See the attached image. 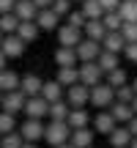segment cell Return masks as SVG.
I'll use <instances>...</instances> for the list:
<instances>
[{
  "mask_svg": "<svg viewBox=\"0 0 137 148\" xmlns=\"http://www.w3.org/2000/svg\"><path fill=\"white\" fill-rule=\"evenodd\" d=\"M68 137H71V129L66 126V121H49V123H44V140H47L52 148L68 143Z\"/></svg>",
  "mask_w": 137,
  "mask_h": 148,
  "instance_id": "1",
  "label": "cell"
},
{
  "mask_svg": "<svg viewBox=\"0 0 137 148\" xmlns=\"http://www.w3.org/2000/svg\"><path fill=\"white\" fill-rule=\"evenodd\" d=\"M16 27H19V19L14 14H0V33L3 36H14Z\"/></svg>",
  "mask_w": 137,
  "mask_h": 148,
  "instance_id": "31",
  "label": "cell"
},
{
  "mask_svg": "<svg viewBox=\"0 0 137 148\" xmlns=\"http://www.w3.org/2000/svg\"><path fill=\"white\" fill-rule=\"evenodd\" d=\"M96 63H99V69L104 71V74H110V71L121 69V58H118V55H112V52H104V49L99 52V58H96Z\"/></svg>",
  "mask_w": 137,
  "mask_h": 148,
  "instance_id": "24",
  "label": "cell"
},
{
  "mask_svg": "<svg viewBox=\"0 0 137 148\" xmlns=\"http://www.w3.org/2000/svg\"><path fill=\"white\" fill-rule=\"evenodd\" d=\"M118 16H121V22H137V0H121Z\"/></svg>",
  "mask_w": 137,
  "mask_h": 148,
  "instance_id": "26",
  "label": "cell"
},
{
  "mask_svg": "<svg viewBox=\"0 0 137 148\" xmlns=\"http://www.w3.org/2000/svg\"><path fill=\"white\" fill-rule=\"evenodd\" d=\"M25 96H22V90H11V93H3V99H0V112H8V115H16V112L25 110Z\"/></svg>",
  "mask_w": 137,
  "mask_h": 148,
  "instance_id": "5",
  "label": "cell"
},
{
  "mask_svg": "<svg viewBox=\"0 0 137 148\" xmlns=\"http://www.w3.org/2000/svg\"><path fill=\"white\" fill-rule=\"evenodd\" d=\"M90 148H93V145H90Z\"/></svg>",
  "mask_w": 137,
  "mask_h": 148,
  "instance_id": "53",
  "label": "cell"
},
{
  "mask_svg": "<svg viewBox=\"0 0 137 148\" xmlns=\"http://www.w3.org/2000/svg\"><path fill=\"white\" fill-rule=\"evenodd\" d=\"M11 90H19V74L5 69L0 71V93H11Z\"/></svg>",
  "mask_w": 137,
  "mask_h": 148,
  "instance_id": "23",
  "label": "cell"
},
{
  "mask_svg": "<svg viewBox=\"0 0 137 148\" xmlns=\"http://www.w3.org/2000/svg\"><path fill=\"white\" fill-rule=\"evenodd\" d=\"M79 11H82L85 19H101V14H104L99 0H82V8H79Z\"/></svg>",
  "mask_w": 137,
  "mask_h": 148,
  "instance_id": "28",
  "label": "cell"
},
{
  "mask_svg": "<svg viewBox=\"0 0 137 148\" xmlns=\"http://www.w3.org/2000/svg\"><path fill=\"white\" fill-rule=\"evenodd\" d=\"M82 30H77V27H71V25H63V27H58V41H60V47H77L79 41H82Z\"/></svg>",
  "mask_w": 137,
  "mask_h": 148,
  "instance_id": "12",
  "label": "cell"
},
{
  "mask_svg": "<svg viewBox=\"0 0 137 148\" xmlns=\"http://www.w3.org/2000/svg\"><path fill=\"white\" fill-rule=\"evenodd\" d=\"M47 110H49L47 101H44L41 96H33V99L25 101V110H22V112H25L30 121H44V118H47Z\"/></svg>",
  "mask_w": 137,
  "mask_h": 148,
  "instance_id": "7",
  "label": "cell"
},
{
  "mask_svg": "<svg viewBox=\"0 0 137 148\" xmlns=\"http://www.w3.org/2000/svg\"><path fill=\"white\" fill-rule=\"evenodd\" d=\"M16 0H0V14H11Z\"/></svg>",
  "mask_w": 137,
  "mask_h": 148,
  "instance_id": "41",
  "label": "cell"
},
{
  "mask_svg": "<svg viewBox=\"0 0 137 148\" xmlns=\"http://www.w3.org/2000/svg\"><path fill=\"white\" fill-rule=\"evenodd\" d=\"M68 110H71V107H68L66 101H52L49 110H47V115H49V121H66V118H68Z\"/></svg>",
  "mask_w": 137,
  "mask_h": 148,
  "instance_id": "29",
  "label": "cell"
},
{
  "mask_svg": "<svg viewBox=\"0 0 137 148\" xmlns=\"http://www.w3.org/2000/svg\"><path fill=\"white\" fill-rule=\"evenodd\" d=\"M126 129H129V134H132V137H137V115L126 123Z\"/></svg>",
  "mask_w": 137,
  "mask_h": 148,
  "instance_id": "42",
  "label": "cell"
},
{
  "mask_svg": "<svg viewBox=\"0 0 137 148\" xmlns=\"http://www.w3.org/2000/svg\"><path fill=\"white\" fill-rule=\"evenodd\" d=\"M41 85L44 79L36 77V74H25V77H19V90L25 99H33V96H41Z\"/></svg>",
  "mask_w": 137,
  "mask_h": 148,
  "instance_id": "8",
  "label": "cell"
},
{
  "mask_svg": "<svg viewBox=\"0 0 137 148\" xmlns=\"http://www.w3.org/2000/svg\"><path fill=\"white\" fill-rule=\"evenodd\" d=\"M132 99H134L132 85H121V88H115V101H121V104H132Z\"/></svg>",
  "mask_w": 137,
  "mask_h": 148,
  "instance_id": "36",
  "label": "cell"
},
{
  "mask_svg": "<svg viewBox=\"0 0 137 148\" xmlns=\"http://www.w3.org/2000/svg\"><path fill=\"white\" fill-rule=\"evenodd\" d=\"M16 132L25 143H38V140H44V121H30L27 118L22 126H16Z\"/></svg>",
  "mask_w": 137,
  "mask_h": 148,
  "instance_id": "6",
  "label": "cell"
},
{
  "mask_svg": "<svg viewBox=\"0 0 137 148\" xmlns=\"http://www.w3.org/2000/svg\"><path fill=\"white\" fill-rule=\"evenodd\" d=\"M33 5H36L38 11H44V8H49V5H52V0H33Z\"/></svg>",
  "mask_w": 137,
  "mask_h": 148,
  "instance_id": "43",
  "label": "cell"
},
{
  "mask_svg": "<svg viewBox=\"0 0 137 148\" xmlns=\"http://www.w3.org/2000/svg\"><path fill=\"white\" fill-rule=\"evenodd\" d=\"M16 132V115H8V112H0V137L3 134Z\"/></svg>",
  "mask_w": 137,
  "mask_h": 148,
  "instance_id": "33",
  "label": "cell"
},
{
  "mask_svg": "<svg viewBox=\"0 0 137 148\" xmlns=\"http://www.w3.org/2000/svg\"><path fill=\"white\" fill-rule=\"evenodd\" d=\"M93 126H96L93 132H99V134H110L112 129L118 126V123L112 121V115H110V112H96V118H93Z\"/></svg>",
  "mask_w": 137,
  "mask_h": 148,
  "instance_id": "25",
  "label": "cell"
},
{
  "mask_svg": "<svg viewBox=\"0 0 137 148\" xmlns=\"http://www.w3.org/2000/svg\"><path fill=\"white\" fill-rule=\"evenodd\" d=\"M58 148H71V145H68V143H63V145H58Z\"/></svg>",
  "mask_w": 137,
  "mask_h": 148,
  "instance_id": "49",
  "label": "cell"
},
{
  "mask_svg": "<svg viewBox=\"0 0 137 148\" xmlns=\"http://www.w3.org/2000/svg\"><path fill=\"white\" fill-rule=\"evenodd\" d=\"M82 36L90 38V41H99V44H101V38L107 36V30H104V25H101V19H88V22H85V27H82Z\"/></svg>",
  "mask_w": 137,
  "mask_h": 148,
  "instance_id": "18",
  "label": "cell"
},
{
  "mask_svg": "<svg viewBox=\"0 0 137 148\" xmlns=\"http://www.w3.org/2000/svg\"><path fill=\"white\" fill-rule=\"evenodd\" d=\"M99 3H101V11L107 14V11H118V5H121V0H99Z\"/></svg>",
  "mask_w": 137,
  "mask_h": 148,
  "instance_id": "39",
  "label": "cell"
},
{
  "mask_svg": "<svg viewBox=\"0 0 137 148\" xmlns=\"http://www.w3.org/2000/svg\"><path fill=\"white\" fill-rule=\"evenodd\" d=\"M104 82L110 85L112 90H115V88H121V85H126V71H123V69H115V71L104 74Z\"/></svg>",
  "mask_w": 137,
  "mask_h": 148,
  "instance_id": "32",
  "label": "cell"
},
{
  "mask_svg": "<svg viewBox=\"0 0 137 148\" xmlns=\"http://www.w3.org/2000/svg\"><path fill=\"white\" fill-rule=\"evenodd\" d=\"M25 140L19 137V132H11V134H3L0 137V148H22Z\"/></svg>",
  "mask_w": 137,
  "mask_h": 148,
  "instance_id": "35",
  "label": "cell"
},
{
  "mask_svg": "<svg viewBox=\"0 0 137 148\" xmlns=\"http://www.w3.org/2000/svg\"><path fill=\"white\" fill-rule=\"evenodd\" d=\"M55 82H58V85H66V88L77 85V82H79L77 66H71V69H58V77H55Z\"/></svg>",
  "mask_w": 137,
  "mask_h": 148,
  "instance_id": "27",
  "label": "cell"
},
{
  "mask_svg": "<svg viewBox=\"0 0 137 148\" xmlns=\"http://www.w3.org/2000/svg\"><path fill=\"white\" fill-rule=\"evenodd\" d=\"M90 123V112L85 110V107H71V110H68V118H66V126L71 129H85Z\"/></svg>",
  "mask_w": 137,
  "mask_h": 148,
  "instance_id": "11",
  "label": "cell"
},
{
  "mask_svg": "<svg viewBox=\"0 0 137 148\" xmlns=\"http://www.w3.org/2000/svg\"><path fill=\"white\" fill-rule=\"evenodd\" d=\"M129 148H137V137H132V143H129Z\"/></svg>",
  "mask_w": 137,
  "mask_h": 148,
  "instance_id": "47",
  "label": "cell"
},
{
  "mask_svg": "<svg viewBox=\"0 0 137 148\" xmlns=\"http://www.w3.org/2000/svg\"><path fill=\"white\" fill-rule=\"evenodd\" d=\"M132 90H134V96H137V79H134V82H132Z\"/></svg>",
  "mask_w": 137,
  "mask_h": 148,
  "instance_id": "48",
  "label": "cell"
},
{
  "mask_svg": "<svg viewBox=\"0 0 137 148\" xmlns=\"http://www.w3.org/2000/svg\"><path fill=\"white\" fill-rule=\"evenodd\" d=\"M55 63H58V69H71V66H77V52L71 47H58L55 49Z\"/></svg>",
  "mask_w": 137,
  "mask_h": 148,
  "instance_id": "19",
  "label": "cell"
},
{
  "mask_svg": "<svg viewBox=\"0 0 137 148\" xmlns=\"http://www.w3.org/2000/svg\"><path fill=\"white\" fill-rule=\"evenodd\" d=\"M93 137H96V132L93 129H74L71 132V137H68V145L71 148H90L93 145Z\"/></svg>",
  "mask_w": 137,
  "mask_h": 148,
  "instance_id": "14",
  "label": "cell"
},
{
  "mask_svg": "<svg viewBox=\"0 0 137 148\" xmlns=\"http://www.w3.org/2000/svg\"><path fill=\"white\" fill-rule=\"evenodd\" d=\"M5 69H8V58L0 52V71H5Z\"/></svg>",
  "mask_w": 137,
  "mask_h": 148,
  "instance_id": "44",
  "label": "cell"
},
{
  "mask_svg": "<svg viewBox=\"0 0 137 148\" xmlns=\"http://www.w3.org/2000/svg\"><path fill=\"white\" fill-rule=\"evenodd\" d=\"M129 107H132V112H134V115H137V96H134V99H132V104H129Z\"/></svg>",
  "mask_w": 137,
  "mask_h": 148,
  "instance_id": "45",
  "label": "cell"
},
{
  "mask_svg": "<svg viewBox=\"0 0 137 148\" xmlns=\"http://www.w3.org/2000/svg\"><path fill=\"white\" fill-rule=\"evenodd\" d=\"M71 3H74V0H71ZM77 3H82V0H77Z\"/></svg>",
  "mask_w": 137,
  "mask_h": 148,
  "instance_id": "51",
  "label": "cell"
},
{
  "mask_svg": "<svg viewBox=\"0 0 137 148\" xmlns=\"http://www.w3.org/2000/svg\"><path fill=\"white\" fill-rule=\"evenodd\" d=\"M38 33H41V30H38V25H36V22H19V27H16V33H14V36H16V38H19V41L27 47L30 41H36V38H38Z\"/></svg>",
  "mask_w": 137,
  "mask_h": 148,
  "instance_id": "16",
  "label": "cell"
},
{
  "mask_svg": "<svg viewBox=\"0 0 137 148\" xmlns=\"http://www.w3.org/2000/svg\"><path fill=\"white\" fill-rule=\"evenodd\" d=\"M11 14H14L19 22H33V19H36V14H38V8L33 5V0H16Z\"/></svg>",
  "mask_w": 137,
  "mask_h": 148,
  "instance_id": "13",
  "label": "cell"
},
{
  "mask_svg": "<svg viewBox=\"0 0 137 148\" xmlns=\"http://www.w3.org/2000/svg\"><path fill=\"white\" fill-rule=\"evenodd\" d=\"M85 22H88V19L82 16V11H71V14L66 16V25L77 27V30H82V27H85Z\"/></svg>",
  "mask_w": 137,
  "mask_h": 148,
  "instance_id": "38",
  "label": "cell"
},
{
  "mask_svg": "<svg viewBox=\"0 0 137 148\" xmlns=\"http://www.w3.org/2000/svg\"><path fill=\"white\" fill-rule=\"evenodd\" d=\"M90 99V88H85V85H71V88L66 90V104L68 107H85Z\"/></svg>",
  "mask_w": 137,
  "mask_h": 148,
  "instance_id": "9",
  "label": "cell"
},
{
  "mask_svg": "<svg viewBox=\"0 0 137 148\" xmlns=\"http://www.w3.org/2000/svg\"><path fill=\"white\" fill-rule=\"evenodd\" d=\"M123 47H126V41H123L121 33H107V36L101 38V49H104V52L118 55V52H123Z\"/></svg>",
  "mask_w": 137,
  "mask_h": 148,
  "instance_id": "20",
  "label": "cell"
},
{
  "mask_svg": "<svg viewBox=\"0 0 137 148\" xmlns=\"http://www.w3.org/2000/svg\"><path fill=\"white\" fill-rule=\"evenodd\" d=\"M107 112L112 115V121H115L118 126H126V123H129V121L134 118L132 107H129V104H121V101H112V104H110V110H107Z\"/></svg>",
  "mask_w": 137,
  "mask_h": 148,
  "instance_id": "15",
  "label": "cell"
},
{
  "mask_svg": "<svg viewBox=\"0 0 137 148\" xmlns=\"http://www.w3.org/2000/svg\"><path fill=\"white\" fill-rule=\"evenodd\" d=\"M118 33L123 36V41H126V44H137V22H123Z\"/></svg>",
  "mask_w": 137,
  "mask_h": 148,
  "instance_id": "34",
  "label": "cell"
},
{
  "mask_svg": "<svg viewBox=\"0 0 137 148\" xmlns=\"http://www.w3.org/2000/svg\"><path fill=\"white\" fill-rule=\"evenodd\" d=\"M0 52L5 55V58H22L25 55V44L19 41L16 36H3V41H0Z\"/></svg>",
  "mask_w": 137,
  "mask_h": 148,
  "instance_id": "10",
  "label": "cell"
},
{
  "mask_svg": "<svg viewBox=\"0 0 137 148\" xmlns=\"http://www.w3.org/2000/svg\"><path fill=\"white\" fill-rule=\"evenodd\" d=\"M74 52H77L79 63H93V60L99 58V52H101V44L99 41H90V38H82V41L74 47Z\"/></svg>",
  "mask_w": 137,
  "mask_h": 148,
  "instance_id": "4",
  "label": "cell"
},
{
  "mask_svg": "<svg viewBox=\"0 0 137 148\" xmlns=\"http://www.w3.org/2000/svg\"><path fill=\"white\" fill-rule=\"evenodd\" d=\"M58 19L60 16H55L52 14V8H44V11H38L36 14V25H38V30H55V27H58Z\"/></svg>",
  "mask_w": 137,
  "mask_h": 148,
  "instance_id": "22",
  "label": "cell"
},
{
  "mask_svg": "<svg viewBox=\"0 0 137 148\" xmlns=\"http://www.w3.org/2000/svg\"><path fill=\"white\" fill-rule=\"evenodd\" d=\"M112 101H115V90H112L107 82L93 85V88H90V99H88V104H93V107H110Z\"/></svg>",
  "mask_w": 137,
  "mask_h": 148,
  "instance_id": "3",
  "label": "cell"
},
{
  "mask_svg": "<svg viewBox=\"0 0 137 148\" xmlns=\"http://www.w3.org/2000/svg\"><path fill=\"white\" fill-rule=\"evenodd\" d=\"M0 99H3V93H0Z\"/></svg>",
  "mask_w": 137,
  "mask_h": 148,
  "instance_id": "52",
  "label": "cell"
},
{
  "mask_svg": "<svg viewBox=\"0 0 137 148\" xmlns=\"http://www.w3.org/2000/svg\"><path fill=\"white\" fill-rule=\"evenodd\" d=\"M123 55H126L132 63H137V44H126V47H123Z\"/></svg>",
  "mask_w": 137,
  "mask_h": 148,
  "instance_id": "40",
  "label": "cell"
},
{
  "mask_svg": "<svg viewBox=\"0 0 137 148\" xmlns=\"http://www.w3.org/2000/svg\"><path fill=\"white\" fill-rule=\"evenodd\" d=\"M101 25H104L107 33H118L121 30V16H118V11H107V14H101Z\"/></svg>",
  "mask_w": 137,
  "mask_h": 148,
  "instance_id": "30",
  "label": "cell"
},
{
  "mask_svg": "<svg viewBox=\"0 0 137 148\" xmlns=\"http://www.w3.org/2000/svg\"><path fill=\"white\" fill-rule=\"evenodd\" d=\"M49 8H52L55 16H68V14H71V0H52Z\"/></svg>",
  "mask_w": 137,
  "mask_h": 148,
  "instance_id": "37",
  "label": "cell"
},
{
  "mask_svg": "<svg viewBox=\"0 0 137 148\" xmlns=\"http://www.w3.org/2000/svg\"><path fill=\"white\" fill-rule=\"evenodd\" d=\"M22 148H38L36 143H22Z\"/></svg>",
  "mask_w": 137,
  "mask_h": 148,
  "instance_id": "46",
  "label": "cell"
},
{
  "mask_svg": "<svg viewBox=\"0 0 137 148\" xmlns=\"http://www.w3.org/2000/svg\"><path fill=\"white\" fill-rule=\"evenodd\" d=\"M107 137H110V145L112 148H129V143H132V134H129L126 126H115Z\"/></svg>",
  "mask_w": 137,
  "mask_h": 148,
  "instance_id": "21",
  "label": "cell"
},
{
  "mask_svg": "<svg viewBox=\"0 0 137 148\" xmlns=\"http://www.w3.org/2000/svg\"><path fill=\"white\" fill-rule=\"evenodd\" d=\"M0 41H3V33H0Z\"/></svg>",
  "mask_w": 137,
  "mask_h": 148,
  "instance_id": "50",
  "label": "cell"
},
{
  "mask_svg": "<svg viewBox=\"0 0 137 148\" xmlns=\"http://www.w3.org/2000/svg\"><path fill=\"white\" fill-rule=\"evenodd\" d=\"M77 74H79V85H85V88H93V85H101L104 82V71L99 69V63H82L77 69Z\"/></svg>",
  "mask_w": 137,
  "mask_h": 148,
  "instance_id": "2",
  "label": "cell"
},
{
  "mask_svg": "<svg viewBox=\"0 0 137 148\" xmlns=\"http://www.w3.org/2000/svg\"><path fill=\"white\" fill-rule=\"evenodd\" d=\"M41 99L47 101V104H52V101H63V85H58L55 79H47V82L41 85Z\"/></svg>",
  "mask_w": 137,
  "mask_h": 148,
  "instance_id": "17",
  "label": "cell"
}]
</instances>
